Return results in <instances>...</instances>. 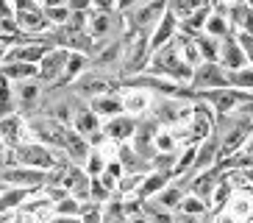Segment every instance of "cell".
<instances>
[{
    "mask_svg": "<svg viewBox=\"0 0 253 223\" xmlns=\"http://www.w3.org/2000/svg\"><path fill=\"white\" fill-rule=\"evenodd\" d=\"M42 95H45V84H39L37 78H28V81L14 84V101H17V114L23 120L39 114V106H42Z\"/></svg>",
    "mask_w": 253,
    "mask_h": 223,
    "instance_id": "52a82bcc",
    "label": "cell"
},
{
    "mask_svg": "<svg viewBox=\"0 0 253 223\" xmlns=\"http://www.w3.org/2000/svg\"><path fill=\"white\" fill-rule=\"evenodd\" d=\"M167 11V0H142L134 8H128L126 14V31L131 34H150L156 28V22Z\"/></svg>",
    "mask_w": 253,
    "mask_h": 223,
    "instance_id": "277c9868",
    "label": "cell"
},
{
    "mask_svg": "<svg viewBox=\"0 0 253 223\" xmlns=\"http://www.w3.org/2000/svg\"><path fill=\"white\" fill-rule=\"evenodd\" d=\"M136 3H142V0H117V11L120 14H126L128 8H134Z\"/></svg>",
    "mask_w": 253,
    "mask_h": 223,
    "instance_id": "7bdbcfd3",
    "label": "cell"
},
{
    "mask_svg": "<svg viewBox=\"0 0 253 223\" xmlns=\"http://www.w3.org/2000/svg\"><path fill=\"white\" fill-rule=\"evenodd\" d=\"M114 159L123 165V173H126V176H145V173H150V162H145L128 142L117 145V156H114Z\"/></svg>",
    "mask_w": 253,
    "mask_h": 223,
    "instance_id": "d6986e66",
    "label": "cell"
},
{
    "mask_svg": "<svg viewBox=\"0 0 253 223\" xmlns=\"http://www.w3.org/2000/svg\"><path fill=\"white\" fill-rule=\"evenodd\" d=\"M172 181V176H167V173H156V170H150L148 176L142 178V184H139V190H136V195L134 198H139V201H153L159 193H162L164 187Z\"/></svg>",
    "mask_w": 253,
    "mask_h": 223,
    "instance_id": "7402d4cb",
    "label": "cell"
},
{
    "mask_svg": "<svg viewBox=\"0 0 253 223\" xmlns=\"http://www.w3.org/2000/svg\"><path fill=\"white\" fill-rule=\"evenodd\" d=\"M67 59H70V51L64 48H50L45 53V59L37 64V81L45 84V87H59L61 75H64V67H67Z\"/></svg>",
    "mask_w": 253,
    "mask_h": 223,
    "instance_id": "9c48e42d",
    "label": "cell"
},
{
    "mask_svg": "<svg viewBox=\"0 0 253 223\" xmlns=\"http://www.w3.org/2000/svg\"><path fill=\"white\" fill-rule=\"evenodd\" d=\"M47 181V173L45 170H31V167H3L0 170V187H20V190H34L39 193Z\"/></svg>",
    "mask_w": 253,
    "mask_h": 223,
    "instance_id": "ba28073f",
    "label": "cell"
},
{
    "mask_svg": "<svg viewBox=\"0 0 253 223\" xmlns=\"http://www.w3.org/2000/svg\"><path fill=\"white\" fill-rule=\"evenodd\" d=\"M75 98H81V101H95L100 95H120V78L112 73H103V70H86L84 75H78L73 84H70Z\"/></svg>",
    "mask_w": 253,
    "mask_h": 223,
    "instance_id": "6da1fadb",
    "label": "cell"
},
{
    "mask_svg": "<svg viewBox=\"0 0 253 223\" xmlns=\"http://www.w3.org/2000/svg\"><path fill=\"white\" fill-rule=\"evenodd\" d=\"M64 25L70 31H86V25H89V11H70V20Z\"/></svg>",
    "mask_w": 253,
    "mask_h": 223,
    "instance_id": "d590c367",
    "label": "cell"
},
{
    "mask_svg": "<svg viewBox=\"0 0 253 223\" xmlns=\"http://www.w3.org/2000/svg\"><path fill=\"white\" fill-rule=\"evenodd\" d=\"M89 109L95 112L97 117H100V123H103V120H112V117H117V114H123V101H120V95H100V98H95V101H89Z\"/></svg>",
    "mask_w": 253,
    "mask_h": 223,
    "instance_id": "603a6c76",
    "label": "cell"
},
{
    "mask_svg": "<svg viewBox=\"0 0 253 223\" xmlns=\"http://www.w3.org/2000/svg\"><path fill=\"white\" fill-rule=\"evenodd\" d=\"M153 145H156V154H178L181 151V145H178V140H175L172 128H159Z\"/></svg>",
    "mask_w": 253,
    "mask_h": 223,
    "instance_id": "4dcf8cb0",
    "label": "cell"
},
{
    "mask_svg": "<svg viewBox=\"0 0 253 223\" xmlns=\"http://www.w3.org/2000/svg\"><path fill=\"white\" fill-rule=\"evenodd\" d=\"M209 218H211V223H239L237 218L228 212V209H223V212H214V215L209 212Z\"/></svg>",
    "mask_w": 253,
    "mask_h": 223,
    "instance_id": "f35d334b",
    "label": "cell"
},
{
    "mask_svg": "<svg viewBox=\"0 0 253 223\" xmlns=\"http://www.w3.org/2000/svg\"><path fill=\"white\" fill-rule=\"evenodd\" d=\"M70 126H61L56 120L45 117V114H34V117L25 120V131L31 134V140L39 142V145H45L50 151H61L64 145V131Z\"/></svg>",
    "mask_w": 253,
    "mask_h": 223,
    "instance_id": "5b68a950",
    "label": "cell"
},
{
    "mask_svg": "<svg viewBox=\"0 0 253 223\" xmlns=\"http://www.w3.org/2000/svg\"><path fill=\"white\" fill-rule=\"evenodd\" d=\"M228 87L231 89H242V92H253V67H242V70H234L228 73Z\"/></svg>",
    "mask_w": 253,
    "mask_h": 223,
    "instance_id": "1f68e13d",
    "label": "cell"
},
{
    "mask_svg": "<svg viewBox=\"0 0 253 223\" xmlns=\"http://www.w3.org/2000/svg\"><path fill=\"white\" fill-rule=\"evenodd\" d=\"M50 223H81V218H67V215H53Z\"/></svg>",
    "mask_w": 253,
    "mask_h": 223,
    "instance_id": "ee69618b",
    "label": "cell"
},
{
    "mask_svg": "<svg viewBox=\"0 0 253 223\" xmlns=\"http://www.w3.org/2000/svg\"><path fill=\"white\" fill-rule=\"evenodd\" d=\"M128 223H148V218H145V215H136V218H128Z\"/></svg>",
    "mask_w": 253,
    "mask_h": 223,
    "instance_id": "c3c4849f",
    "label": "cell"
},
{
    "mask_svg": "<svg viewBox=\"0 0 253 223\" xmlns=\"http://www.w3.org/2000/svg\"><path fill=\"white\" fill-rule=\"evenodd\" d=\"M8 114H17V101H14V84L6 81L0 75V117H8Z\"/></svg>",
    "mask_w": 253,
    "mask_h": 223,
    "instance_id": "f1b7e54d",
    "label": "cell"
},
{
    "mask_svg": "<svg viewBox=\"0 0 253 223\" xmlns=\"http://www.w3.org/2000/svg\"><path fill=\"white\" fill-rule=\"evenodd\" d=\"M209 6V0H167V11H170L175 20H186L189 14H195L198 8Z\"/></svg>",
    "mask_w": 253,
    "mask_h": 223,
    "instance_id": "d4e9b609",
    "label": "cell"
},
{
    "mask_svg": "<svg viewBox=\"0 0 253 223\" xmlns=\"http://www.w3.org/2000/svg\"><path fill=\"white\" fill-rule=\"evenodd\" d=\"M3 59H6V48H0V67H3Z\"/></svg>",
    "mask_w": 253,
    "mask_h": 223,
    "instance_id": "681fc988",
    "label": "cell"
},
{
    "mask_svg": "<svg viewBox=\"0 0 253 223\" xmlns=\"http://www.w3.org/2000/svg\"><path fill=\"white\" fill-rule=\"evenodd\" d=\"M100 223H128V218H103Z\"/></svg>",
    "mask_w": 253,
    "mask_h": 223,
    "instance_id": "7dc6e473",
    "label": "cell"
},
{
    "mask_svg": "<svg viewBox=\"0 0 253 223\" xmlns=\"http://www.w3.org/2000/svg\"><path fill=\"white\" fill-rule=\"evenodd\" d=\"M89 184H92V176L84 170V167H78V165H70L67 173H64V181H61V187H64L78 204L89 201Z\"/></svg>",
    "mask_w": 253,
    "mask_h": 223,
    "instance_id": "7c38bea8",
    "label": "cell"
},
{
    "mask_svg": "<svg viewBox=\"0 0 253 223\" xmlns=\"http://www.w3.org/2000/svg\"><path fill=\"white\" fill-rule=\"evenodd\" d=\"M78 209H81V204L73 198V195H67V198H61L59 204H53V215H67V218H78Z\"/></svg>",
    "mask_w": 253,
    "mask_h": 223,
    "instance_id": "836d02e7",
    "label": "cell"
},
{
    "mask_svg": "<svg viewBox=\"0 0 253 223\" xmlns=\"http://www.w3.org/2000/svg\"><path fill=\"white\" fill-rule=\"evenodd\" d=\"M237 42L242 45V53H245L248 64L253 67V37H248V34H237Z\"/></svg>",
    "mask_w": 253,
    "mask_h": 223,
    "instance_id": "8d00e7d4",
    "label": "cell"
},
{
    "mask_svg": "<svg viewBox=\"0 0 253 223\" xmlns=\"http://www.w3.org/2000/svg\"><path fill=\"white\" fill-rule=\"evenodd\" d=\"M225 209H228V212L237 218L239 223H245L248 218L253 215V201L248 198L245 193H234V198L228 201V207H225Z\"/></svg>",
    "mask_w": 253,
    "mask_h": 223,
    "instance_id": "4316f807",
    "label": "cell"
},
{
    "mask_svg": "<svg viewBox=\"0 0 253 223\" xmlns=\"http://www.w3.org/2000/svg\"><path fill=\"white\" fill-rule=\"evenodd\" d=\"M217 159H220V134H211L203 142H198V156H195V165H192V173L189 176L214 167Z\"/></svg>",
    "mask_w": 253,
    "mask_h": 223,
    "instance_id": "e0dca14e",
    "label": "cell"
},
{
    "mask_svg": "<svg viewBox=\"0 0 253 223\" xmlns=\"http://www.w3.org/2000/svg\"><path fill=\"white\" fill-rule=\"evenodd\" d=\"M178 34V20L170 14V11H164L162 20L156 22V28L150 31V53L164 48L167 42H172V37Z\"/></svg>",
    "mask_w": 253,
    "mask_h": 223,
    "instance_id": "ffe728a7",
    "label": "cell"
},
{
    "mask_svg": "<svg viewBox=\"0 0 253 223\" xmlns=\"http://www.w3.org/2000/svg\"><path fill=\"white\" fill-rule=\"evenodd\" d=\"M120 101H123V112L126 114L142 117V114H148L150 104H153V95L145 92V89H123L120 92Z\"/></svg>",
    "mask_w": 253,
    "mask_h": 223,
    "instance_id": "ac0fdd59",
    "label": "cell"
},
{
    "mask_svg": "<svg viewBox=\"0 0 253 223\" xmlns=\"http://www.w3.org/2000/svg\"><path fill=\"white\" fill-rule=\"evenodd\" d=\"M37 64H25V61H8V64L0 67V75L11 84H20V81H28V78H37Z\"/></svg>",
    "mask_w": 253,
    "mask_h": 223,
    "instance_id": "cb8c5ba5",
    "label": "cell"
},
{
    "mask_svg": "<svg viewBox=\"0 0 253 223\" xmlns=\"http://www.w3.org/2000/svg\"><path fill=\"white\" fill-rule=\"evenodd\" d=\"M0 140H3L6 148H17V145L25 140V120L20 117V114L0 117Z\"/></svg>",
    "mask_w": 253,
    "mask_h": 223,
    "instance_id": "44dd1931",
    "label": "cell"
},
{
    "mask_svg": "<svg viewBox=\"0 0 253 223\" xmlns=\"http://www.w3.org/2000/svg\"><path fill=\"white\" fill-rule=\"evenodd\" d=\"M239 34H248V37H253V11L248 8L245 20H242V28H239Z\"/></svg>",
    "mask_w": 253,
    "mask_h": 223,
    "instance_id": "60d3db41",
    "label": "cell"
},
{
    "mask_svg": "<svg viewBox=\"0 0 253 223\" xmlns=\"http://www.w3.org/2000/svg\"><path fill=\"white\" fill-rule=\"evenodd\" d=\"M175 212H181V215H189V218H209V204L186 193L184 201H181V207L175 209Z\"/></svg>",
    "mask_w": 253,
    "mask_h": 223,
    "instance_id": "f546056e",
    "label": "cell"
},
{
    "mask_svg": "<svg viewBox=\"0 0 253 223\" xmlns=\"http://www.w3.org/2000/svg\"><path fill=\"white\" fill-rule=\"evenodd\" d=\"M245 6H248V8H251V11H253V0H245Z\"/></svg>",
    "mask_w": 253,
    "mask_h": 223,
    "instance_id": "f907efd6",
    "label": "cell"
},
{
    "mask_svg": "<svg viewBox=\"0 0 253 223\" xmlns=\"http://www.w3.org/2000/svg\"><path fill=\"white\" fill-rule=\"evenodd\" d=\"M195 45H198L201 61H217V64H220V39L201 34V37H195Z\"/></svg>",
    "mask_w": 253,
    "mask_h": 223,
    "instance_id": "83f0119b",
    "label": "cell"
},
{
    "mask_svg": "<svg viewBox=\"0 0 253 223\" xmlns=\"http://www.w3.org/2000/svg\"><path fill=\"white\" fill-rule=\"evenodd\" d=\"M42 8H50V6H67V0H39Z\"/></svg>",
    "mask_w": 253,
    "mask_h": 223,
    "instance_id": "f6af8a7d",
    "label": "cell"
},
{
    "mask_svg": "<svg viewBox=\"0 0 253 223\" xmlns=\"http://www.w3.org/2000/svg\"><path fill=\"white\" fill-rule=\"evenodd\" d=\"M242 151H245L248 156H253V134L248 137V142H245V148H242Z\"/></svg>",
    "mask_w": 253,
    "mask_h": 223,
    "instance_id": "bcb514c9",
    "label": "cell"
},
{
    "mask_svg": "<svg viewBox=\"0 0 253 223\" xmlns=\"http://www.w3.org/2000/svg\"><path fill=\"white\" fill-rule=\"evenodd\" d=\"M220 67L228 70V73L248 67V59H245V53H242V45L237 42V34H231V37H225L223 42H220Z\"/></svg>",
    "mask_w": 253,
    "mask_h": 223,
    "instance_id": "2e32d148",
    "label": "cell"
},
{
    "mask_svg": "<svg viewBox=\"0 0 253 223\" xmlns=\"http://www.w3.org/2000/svg\"><path fill=\"white\" fill-rule=\"evenodd\" d=\"M106 162H109V159H106V154H103V151L92 148L89 159H86V165H84V170H86V173H89L92 178H95V176H100V173H103Z\"/></svg>",
    "mask_w": 253,
    "mask_h": 223,
    "instance_id": "d6a6232c",
    "label": "cell"
},
{
    "mask_svg": "<svg viewBox=\"0 0 253 223\" xmlns=\"http://www.w3.org/2000/svg\"><path fill=\"white\" fill-rule=\"evenodd\" d=\"M61 154L67 156L73 165L84 167V165H86V159H89V154H92V145L86 142V137H81L78 131L67 128V131H64V145H61Z\"/></svg>",
    "mask_w": 253,
    "mask_h": 223,
    "instance_id": "4fadbf2b",
    "label": "cell"
},
{
    "mask_svg": "<svg viewBox=\"0 0 253 223\" xmlns=\"http://www.w3.org/2000/svg\"><path fill=\"white\" fill-rule=\"evenodd\" d=\"M70 128H73V131H78L81 137H89L92 131H97V128H100V117H97L95 112L89 109V104H86V101H81V98H75L73 123H70Z\"/></svg>",
    "mask_w": 253,
    "mask_h": 223,
    "instance_id": "9a60e30c",
    "label": "cell"
},
{
    "mask_svg": "<svg viewBox=\"0 0 253 223\" xmlns=\"http://www.w3.org/2000/svg\"><path fill=\"white\" fill-rule=\"evenodd\" d=\"M203 34H206V37H214V39H220V42H223V39L231 37L234 31H231L228 20H225L223 14L211 11V14H209V20H206V28H203Z\"/></svg>",
    "mask_w": 253,
    "mask_h": 223,
    "instance_id": "484cf974",
    "label": "cell"
},
{
    "mask_svg": "<svg viewBox=\"0 0 253 223\" xmlns=\"http://www.w3.org/2000/svg\"><path fill=\"white\" fill-rule=\"evenodd\" d=\"M95 11H117V0H92Z\"/></svg>",
    "mask_w": 253,
    "mask_h": 223,
    "instance_id": "ab89813d",
    "label": "cell"
},
{
    "mask_svg": "<svg viewBox=\"0 0 253 223\" xmlns=\"http://www.w3.org/2000/svg\"><path fill=\"white\" fill-rule=\"evenodd\" d=\"M220 178H223V170L220 167H209V170H201L195 173V176H189V184H186V193L195 195V198L201 201H211V193H214V187L220 184Z\"/></svg>",
    "mask_w": 253,
    "mask_h": 223,
    "instance_id": "8fae6325",
    "label": "cell"
},
{
    "mask_svg": "<svg viewBox=\"0 0 253 223\" xmlns=\"http://www.w3.org/2000/svg\"><path fill=\"white\" fill-rule=\"evenodd\" d=\"M148 114L162 128H181L192 117V104L189 101H178V98H153Z\"/></svg>",
    "mask_w": 253,
    "mask_h": 223,
    "instance_id": "3957f363",
    "label": "cell"
},
{
    "mask_svg": "<svg viewBox=\"0 0 253 223\" xmlns=\"http://www.w3.org/2000/svg\"><path fill=\"white\" fill-rule=\"evenodd\" d=\"M14 22H17V28H20L23 37H39V34H45V31L50 28V22H47L42 6L31 8V11H14Z\"/></svg>",
    "mask_w": 253,
    "mask_h": 223,
    "instance_id": "5bb4252c",
    "label": "cell"
},
{
    "mask_svg": "<svg viewBox=\"0 0 253 223\" xmlns=\"http://www.w3.org/2000/svg\"><path fill=\"white\" fill-rule=\"evenodd\" d=\"M47 17V22L50 25H64V22L70 20V8L67 6H50V8H42Z\"/></svg>",
    "mask_w": 253,
    "mask_h": 223,
    "instance_id": "e575fe53",
    "label": "cell"
},
{
    "mask_svg": "<svg viewBox=\"0 0 253 223\" xmlns=\"http://www.w3.org/2000/svg\"><path fill=\"white\" fill-rule=\"evenodd\" d=\"M86 34L95 39V53H97L106 42H112V39L126 34V17L120 14V11H95L92 8Z\"/></svg>",
    "mask_w": 253,
    "mask_h": 223,
    "instance_id": "7a4b0ae2",
    "label": "cell"
},
{
    "mask_svg": "<svg viewBox=\"0 0 253 223\" xmlns=\"http://www.w3.org/2000/svg\"><path fill=\"white\" fill-rule=\"evenodd\" d=\"M11 8L14 11H31V8H39V0H11Z\"/></svg>",
    "mask_w": 253,
    "mask_h": 223,
    "instance_id": "74e56055",
    "label": "cell"
},
{
    "mask_svg": "<svg viewBox=\"0 0 253 223\" xmlns=\"http://www.w3.org/2000/svg\"><path fill=\"white\" fill-rule=\"evenodd\" d=\"M225 87H228V70H223L217 61H201L192 70L189 89H192L195 95L209 92V89H225Z\"/></svg>",
    "mask_w": 253,
    "mask_h": 223,
    "instance_id": "8992f818",
    "label": "cell"
},
{
    "mask_svg": "<svg viewBox=\"0 0 253 223\" xmlns=\"http://www.w3.org/2000/svg\"><path fill=\"white\" fill-rule=\"evenodd\" d=\"M100 131L106 134V140L114 142V145H123V142H131V137H134L136 131V117H131V114H117V117L112 120H103L100 123Z\"/></svg>",
    "mask_w": 253,
    "mask_h": 223,
    "instance_id": "30bf717a",
    "label": "cell"
},
{
    "mask_svg": "<svg viewBox=\"0 0 253 223\" xmlns=\"http://www.w3.org/2000/svg\"><path fill=\"white\" fill-rule=\"evenodd\" d=\"M14 17V8H11V0H0V20H8Z\"/></svg>",
    "mask_w": 253,
    "mask_h": 223,
    "instance_id": "b9f144b4",
    "label": "cell"
}]
</instances>
